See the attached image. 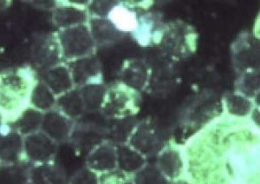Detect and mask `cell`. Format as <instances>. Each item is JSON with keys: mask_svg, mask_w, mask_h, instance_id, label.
Segmentation results:
<instances>
[{"mask_svg": "<svg viewBox=\"0 0 260 184\" xmlns=\"http://www.w3.org/2000/svg\"><path fill=\"white\" fill-rule=\"evenodd\" d=\"M37 81L30 67L0 72V116L4 122H15L30 106V93Z\"/></svg>", "mask_w": 260, "mask_h": 184, "instance_id": "obj_1", "label": "cell"}, {"mask_svg": "<svg viewBox=\"0 0 260 184\" xmlns=\"http://www.w3.org/2000/svg\"><path fill=\"white\" fill-rule=\"evenodd\" d=\"M56 37L62 59L71 62L94 54L95 43L87 24L61 29Z\"/></svg>", "mask_w": 260, "mask_h": 184, "instance_id": "obj_2", "label": "cell"}, {"mask_svg": "<svg viewBox=\"0 0 260 184\" xmlns=\"http://www.w3.org/2000/svg\"><path fill=\"white\" fill-rule=\"evenodd\" d=\"M79 119L81 121L75 125L70 140L79 154L87 158L93 149L103 143L104 137H107V128L103 124L99 125L101 121H95L91 116L89 119Z\"/></svg>", "mask_w": 260, "mask_h": 184, "instance_id": "obj_3", "label": "cell"}, {"mask_svg": "<svg viewBox=\"0 0 260 184\" xmlns=\"http://www.w3.org/2000/svg\"><path fill=\"white\" fill-rule=\"evenodd\" d=\"M57 154V143L43 131L24 137V162L31 165L52 163Z\"/></svg>", "mask_w": 260, "mask_h": 184, "instance_id": "obj_4", "label": "cell"}, {"mask_svg": "<svg viewBox=\"0 0 260 184\" xmlns=\"http://www.w3.org/2000/svg\"><path fill=\"white\" fill-rule=\"evenodd\" d=\"M24 162V137L11 124H0V165Z\"/></svg>", "mask_w": 260, "mask_h": 184, "instance_id": "obj_5", "label": "cell"}, {"mask_svg": "<svg viewBox=\"0 0 260 184\" xmlns=\"http://www.w3.org/2000/svg\"><path fill=\"white\" fill-rule=\"evenodd\" d=\"M131 89L116 87L108 89L104 105L101 109L104 116L111 118H126L136 106L135 94Z\"/></svg>", "mask_w": 260, "mask_h": 184, "instance_id": "obj_6", "label": "cell"}, {"mask_svg": "<svg viewBox=\"0 0 260 184\" xmlns=\"http://www.w3.org/2000/svg\"><path fill=\"white\" fill-rule=\"evenodd\" d=\"M74 126L73 120L54 108L44 113L41 131L58 144L70 140Z\"/></svg>", "mask_w": 260, "mask_h": 184, "instance_id": "obj_7", "label": "cell"}, {"mask_svg": "<svg viewBox=\"0 0 260 184\" xmlns=\"http://www.w3.org/2000/svg\"><path fill=\"white\" fill-rule=\"evenodd\" d=\"M67 66L71 71L75 88L95 83V79L100 76V63L95 54L68 62Z\"/></svg>", "mask_w": 260, "mask_h": 184, "instance_id": "obj_8", "label": "cell"}, {"mask_svg": "<svg viewBox=\"0 0 260 184\" xmlns=\"http://www.w3.org/2000/svg\"><path fill=\"white\" fill-rule=\"evenodd\" d=\"M130 145L143 157L156 154L162 148V141L150 125L142 124L134 130L129 138Z\"/></svg>", "mask_w": 260, "mask_h": 184, "instance_id": "obj_9", "label": "cell"}, {"mask_svg": "<svg viewBox=\"0 0 260 184\" xmlns=\"http://www.w3.org/2000/svg\"><path fill=\"white\" fill-rule=\"evenodd\" d=\"M40 80L50 88L56 98L75 88L70 68L64 64H59L45 70L41 74Z\"/></svg>", "mask_w": 260, "mask_h": 184, "instance_id": "obj_10", "label": "cell"}, {"mask_svg": "<svg viewBox=\"0 0 260 184\" xmlns=\"http://www.w3.org/2000/svg\"><path fill=\"white\" fill-rule=\"evenodd\" d=\"M86 165L102 174L115 170L117 168L115 147L110 143H102L87 156Z\"/></svg>", "mask_w": 260, "mask_h": 184, "instance_id": "obj_11", "label": "cell"}, {"mask_svg": "<svg viewBox=\"0 0 260 184\" xmlns=\"http://www.w3.org/2000/svg\"><path fill=\"white\" fill-rule=\"evenodd\" d=\"M33 56L37 66L44 69V71L59 65L62 56L56 35L41 39L36 45Z\"/></svg>", "mask_w": 260, "mask_h": 184, "instance_id": "obj_12", "label": "cell"}, {"mask_svg": "<svg viewBox=\"0 0 260 184\" xmlns=\"http://www.w3.org/2000/svg\"><path fill=\"white\" fill-rule=\"evenodd\" d=\"M89 19L88 12L84 8L71 4L57 5L52 12L54 24L58 27L60 30L88 24Z\"/></svg>", "mask_w": 260, "mask_h": 184, "instance_id": "obj_13", "label": "cell"}, {"mask_svg": "<svg viewBox=\"0 0 260 184\" xmlns=\"http://www.w3.org/2000/svg\"><path fill=\"white\" fill-rule=\"evenodd\" d=\"M69 181L64 169L53 162L30 167V184H69Z\"/></svg>", "mask_w": 260, "mask_h": 184, "instance_id": "obj_14", "label": "cell"}, {"mask_svg": "<svg viewBox=\"0 0 260 184\" xmlns=\"http://www.w3.org/2000/svg\"><path fill=\"white\" fill-rule=\"evenodd\" d=\"M88 23L95 45L110 44L121 36V30L108 18L93 17L89 18Z\"/></svg>", "mask_w": 260, "mask_h": 184, "instance_id": "obj_15", "label": "cell"}, {"mask_svg": "<svg viewBox=\"0 0 260 184\" xmlns=\"http://www.w3.org/2000/svg\"><path fill=\"white\" fill-rule=\"evenodd\" d=\"M56 107V109L73 121L80 118L86 111L83 98L78 88H74L57 97Z\"/></svg>", "mask_w": 260, "mask_h": 184, "instance_id": "obj_16", "label": "cell"}, {"mask_svg": "<svg viewBox=\"0 0 260 184\" xmlns=\"http://www.w3.org/2000/svg\"><path fill=\"white\" fill-rule=\"evenodd\" d=\"M117 168L121 172L136 174L146 165L145 157L131 146L117 145L115 147Z\"/></svg>", "mask_w": 260, "mask_h": 184, "instance_id": "obj_17", "label": "cell"}, {"mask_svg": "<svg viewBox=\"0 0 260 184\" xmlns=\"http://www.w3.org/2000/svg\"><path fill=\"white\" fill-rule=\"evenodd\" d=\"M43 117L44 112L29 106L21 113L15 122L11 125L23 137H26L28 135L41 131Z\"/></svg>", "mask_w": 260, "mask_h": 184, "instance_id": "obj_18", "label": "cell"}, {"mask_svg": "<svg viewBox=\"0 0 260 184\" xmlns=\"http://www.w3.org/2000/svg\"><path fill=\"white\" fill-rule=\"evenodd\" d=\"M78 89L80 90L86 111L95 112L102 109L108 92L105 85L95 82L85 84Z\"/></svg>", "mask_w": 260, "mask_h": 184, "instance_id": "obj_19", "label": "cell"}, {"mask_svg": "<svg viewBox=\"0 0 260 184\" xmlns=\"http://www.w3.org/2000/svg\"><path fill=\"white\" fill-rule=\"evenodd\" d=\"M56 97L43 81L38 80L30 93V106L46 112L56 107Z\"/></svg>", "mask_w": 260, "mask_h": 184, "instance_id": "obj_20", "label": "cell"}, {"mask_svg": "<svg viewBox=\"0 0 260 184\" xmlns=\"http://www.w3.org/2000/svg\"><path fill=\"white\" fill-rule=\"evenodd\" d=\"M31 166L25 162L12 165H0V184H30Z\"/></svg>", "mask_w": 260, "mask_h": 184, "instance_id": "obj_21", "label": "cell"}, {"mask_svg": "<svg viewBox=\"0 0 260 184\" xmlns=\"http://www.w3.org/2000/svg\"><path fill=\"white\" fill-rule=\"evenodd\" d=\"M157 167L167 178H175L179 175L182 168L180 152L174 148L164 149L158 158Z\"/></svg>", "mask_w": 260, "mask_h": 184, "instance_id": "obj_22", "label": "cell"}, {"mask_svg": "<svg viewBox=\"0 0 260 184\" xmlns=\"http://www.w3.org/2000/svg\"><path fill=\"white\" fill-rule=\"evenodd\" d=\"M135 184H169V179L155 165H145L136 173Z\"/></svg>", "mask_w": 260, "mask_h": 184, "instance_id": "obj_23", "label": "cell"}, {"mask_svg": "<svg viewBox=\"0 0 260 184\" xmlns=\"http://www.w3.org/2000/svg\"><path fill=\"white\" fill-rule=\"evenodd\" d=\"M147 75L145 67L140 64H136L126 69L123 74V81L131 89H142L145 85Z\"/></svg>", "mask_w": 260, "mask_h": 184, "instance_id": "obj_24", "label": "cell"}, {"mask_svg": "<svg viewBox=\"0 0 260 184\" xmlns=\"http://www.w3.org/2000/svg\"><path fill=\"white\" fill-rule=\"evenodd\" d=\"M134 125L129 118H121L107 129V137L114 142L122 143L127 138H130L133 133Z\"/></svg>", "mask_w": 260, "mask_h": 184, "instance_id": "obj_25", "label": "cell"}, {"mask_svg": "<svg viewBox=\"0 0 260 184\" xmlns=\"http://www.w3.org/2000/svg\"><path fill=\"white\" fill-rule=\"evenodd\" d=\"M228 110L237 116H245L250 111L251 104L240 96H231L228 100Z\"/></svg>", "mask_w": 260, "mask_h": 184, "instance_id": "obj_26", "label": "cell"}, {"mask_svg": "<svg viewBox=\"0 0 260 184\" xmlns=\"http://www.w3.org/2000/svg\"><path fill=\"white\" fill-rule=\"evenodd\" d=\"M69 184H99V177L96 172L85 167L75 173Z\"/></svg>", "mask_w": 260, "mask_h": 184, "instance_id": "obj_27", "label": "cell"}, {"mask_svg": "<svg viewBox=\"0 0 260 184\" xmlns=\"http://www.w3.org/2000/svg\"><path fill=\"white\" fill-rule=\"evenodd\" d=\"M115 6L116 2L113 1H94L89 5V10L95 17L106 18Z\"/></svg>", "mask_w": 260, "mask_h": 184, "instance_id": "obj_28", "label": "cell"}, {"mask_svg": "<svg viewBox=\"0 0 260 184\" xmlns=\"http://www.w3.org/2000/svg\"><path fill=\"white\" fill-rule=\"evenodd\" d=\"M125 181V174L119 169L103 173L99 177V184H123Z\"/></svg>", "mask_w": 260, "mask_h": 184, "instance_id": "obj_29", "label": "cell"}, {"mask_svg": "<svg viewBox=\"0 0 260 184\" xmlns=\"http://www.w3.org/2000/svg\"><path fill=\"white\" fill-rule=\"evenodd\" d=\"M244 84L250 90H256V89H259L260 72L246 75Z\"/></svg>", "mask_w": 260, "mask_h": 184, "instance_id": "obj_30", "label": "cell"}, {"mask_svg": "<svg viewBox=\"0 0 260 184\" xmlns=\"http://www.w3.org/2000/svg\"><path fill=\"white\" fill-rule=\"evenodd\" d=\"M11 5H12L11 1H0V13L8 9Z\"/></svg>", "mask_w": 260, "mask_h": 184, "instance_id": "obj_31", "label": "cell"}, {"mask_svg": "<svg viewBox=\"0 0 260 184\" xmlns=\"http://www.w3.org/2000/svg\"><path fill=\"white\" fill-rule=\"evenodd\" d=\"M252 119L254 120V122L257 124V125H259L260 126V111L259 110H254L253 111V114H252Z\"/></svg>", "mask_w": 260, "mask_h": 184, "instance_id": "obj_32", "label": "cell"}, {"mask_svg": "<svg viewBox=\"0 0 260 184\" xmlns=\"http://www.w3.org/2000/svg\"><path fill=\"white\" fill-rule=\"evenodd\" d=\"M257 104H259V105H260V93H259V94H258V96H257Z\"/></svg>", "mask_w": 260, "mask_h": 184, "instance_id": "obj_33", "label": "cell"}, {"mask_svg": "<svg viewBox=\"0 0 260 184\" xmlns=\"http://www.w3.org/2000/svg\"><path fill=\"white\" fill-rule=\"evenodd\" d=\"M123 184H135L134 183V181H126Z\"/></svg>", "mask_w": 260, "mask_h": 184, "instance_id": "obj_34", "label": "cell"}, {"mask_svg": "<svg viewBox=\"0 0 260 184\" xmlns=\"http://www.w3.org/2000/svg\"><path fill=\"white\" fill-rule=\"evenodd\" d=\"M2 122H3V121H2V117H1V116H0V124H1Z\"/></svg>", "mask_w": 260, "mask_h": 184, "instance_id": "obj_35", "label": "cell"}, {"mask_svg": "<svg viewBox=\"0 0 260 184\" xmlns=\"http://www.w3.org/2000/svg\"><path fill=\"white\" fill-rule=\"evenodd\" d=\"M176 184H186V183H184V182H181V181H180V182H177V183Z\"/></svg>", "mask_w": 260, "mask_h": 184, "instance_id": "obj_36", "label": "cell"}]
</instances>
